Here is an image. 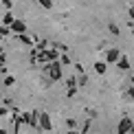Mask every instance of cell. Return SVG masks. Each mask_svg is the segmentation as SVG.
<instances>
[{
    "instance_id": "30bf717a",
    "label": "cell",
    "mask_w": 134,
    "mask_h": 134,
    "mask_svg": "<svg viewBox=\"0 0 134 134\" xmlns=\"http://www.w3.org/2000/svg\"><path fill=\"white\" fill-rule=\"evenodd\" d=\"M46 59H57V53L55 51H46Z\"/></svg>"
},
{
    "instance_id": "ba28073f",
    "label": "cell",
    "mask_w": 134,
    "mask_h": 134,
    "mask_svg": "<svg viewBox=\"0 0 134 134\" xmlns=\"http://www.w3.org/2000/svg\"><path fill=\"white\" fill-rule=\"evenodd\" d=\"M94 70L103 75V72H105V62H97V64H94Z\"/></svg>"
},
{
    "instance_id": "52a82bcc",
    "label": "cell",
    "mask_w": 134,
    "mask_h": 134,
    "mask_svg": "<svg viewBox=\"0 0 134 134\" xmlns=\"http://www.w3.org/2000/svg\"><path fill=\"white\" fill-rule=\"evenodd\" d=\"M13 13H11V11H7V13H4V24H7V26H11V24H13Z\"/></svg>"
},
{
    "instance_id": "7c38bea8",
    "label": "cell",
    "mask_w": 134,
    "mask_h": 134,
    "mask_svg": "<svg viewBox=\"0 0 134 134\" xmlns=\"http://www.w3.org/2000/svg\"><path fill=\"white\" fill-rule=\"evenodd\" d=\"M18 40H20L22 44H31V40H29V37H26V35H18Z\"/></svg>"
},
{
    "instance_id": "8fae6325",
    "label": "cell",
    "mask_w": 134,
    "mask_h": 134,
    "mask_svg": "<svg viewBox=\"0 0 134 134\" xmlns=\"http://www.w3.org/2000/svg\"><path fill=\"white\" fill-rule=\"evenodd\" d=\"M37 2H40V4H42V7H46V9H51V4H53V2H51V0H37Z\"/></svg>"
},
{
    "instance_id": "2e32d148",
    "label": "cell",
    "mask_w": 134,
    "mask_h": 134,
    "mask_svg": "<svg viewBox=\"0 0 134 134\" xmlns=\"http://www.w3.org/2000/svg\"><path fill=\"white\" fill-rule=\"evenodd\" d=\"M132 83H134V75H132Z\"/></svg>"
},
{
    "instance_id": "9a60e30c",
    "label": "cell",
    "mask_w": 134,
    "mask_h": 134,
    "mask_svg": "<svg viewBox=\"0 0 134 134\" xmlns=\"http://www.w3.org/2000/svg\"><path fill=\"white\" fill-rule=\"evenodd\" d=\"M130 18H132V20H134V9H130Z\"/></svg>"
},
{
    "instance_id": "3957f363",
    "label": "cell",
    "mask_w": 134,
    "mask_h": 134,
    "mask_svg": "<svg viewBox=\"0 0 134 134\" xmlns=\"http://www.w3.org/2000/svg\"><path fill=\"white\" fill-rule=\"evenodd\" d=\"M127 130H132V121H130V119H123V121L119 123V134H125Z\"/></svg>"
},
{
    "instance_id": "5bb4252c",
    "label": "cell",
    "mask_w": 134,
    "mask_h": 134,
    "mask_svg": "<svg viewBox=\"0 0 134 134\" xmlns=\"http://www.w3.org/2000/svg\"><path fill=\"white\" fill-rule=\"evenodd\" d=\"M127 94H130V99H134V88H130V90H127Z\"/></svg>"
},
{
    "instance_id": "4fadbf2b",
    "label": "cell",
    "mask_w": 134,
    "mask_h": 134,
    "mask_svg": "<svg viewBox=\"0 0 134 134\" xmlns=\"http://www.w3.org/2000/svg\"><path fill=\"white\" fill-rule=\"evenodd\" d=\"M13 83V77H4V86H11Z\"/></svg>"
},
{
    "instance_id": "5b68a950",
    "label": "cell",
    "mask_w": 134,
    "mask_h": 134,
    "mask_svg": "<svg viewBox=\"0 0 134 134\" xmlns=\"http://www.w3.org/2000/svg\"><path fill=\"white\" fill-rule=\"evenodd\" d=\"M116 64H119V68H123V70H127V68H130V59H127V57H121Z\"/></svg>"
},
{
    "instance_id": "9c48e42d",
    "label": "cell",
    "mask_w": 134,
    "mask_h": 134,
    "mask_svg": "<svg viewBox=\"0 0 134 134\" xmlns=\"http://www.w3.org/2000/svg\"><path fill=\"white\" fill-rule=\"evenodd\" d=\"M108 29H110V33H114V35H119V33H121V31H119V26H116L114 22H110V24H108Z\"/></svg>"
},
{
    "instance_id": "e0dca14e",
    "label": "cell",
    "mask_w": 134,
    "mask_h": 134,
    "mask_svg": "<svg viewBox=\"0 0 134 134\" xmlns=\"http://www.w3.org/2000/svg\"><path fill=\"white\" fill-rule=\"evenodd\" d=\"M0 134H4V132H0Z\"/></svg>"
},
{
    "instance_id": "7a4b0ae2",
    "label": "cell",
    "mask_w": 134,
    "mask_h": 134,
    "mask_svg": "<svg viewBox=\"0 0 134 134\" xmlns=\"http://www.w3.org/2000/svg\"><path fill=\"white\" fill-rule=\"evenodd\" d=\"M11 31H13V33H18V35H22V33L26 31V26H24V22H22V20H15L13 24H11Z\"/></svg>"
},
{
    "instance_id": "277c9868",
    "label": "cell",
    "mask_w": 134,
    "mask_h": 134,
    "mask_svg": "<svg viewBox=\"0 0 134 134\" xmlns=\"http://www.w3.org/2000/svg\"><path fill=\"white\" fill-rule=\"evenodd\" d=\"M116 59H121V57H119V51H116V48L108 51V55H105V62H116Z\"/></svg>"
},
{
    "instance_id": "6da1fadb",
    "label": "cell",
    "mask_w": 134,
    "mask_h": 134,
    "mask_svg": "<svg viewBox=\"0 0 134 134\" xmlns=\"http://www.w3.org/2000/svg\"><path fill=\"white\" fill-rule=\"evenodd\" d=\"M59 64H62V62H51V66H48V72H51L53 79H59V77H62V68H59Z\"/></svg>"
},
{
    "instance_id": "8992f818",
    "label": "cell",
    "mask_w": 134,
    "mask_h": 134,
    "mask_svg": "<svg viewBox=\"0 0 134 134\" xmlns=\"http://www.w3.org/2000/svg\"><path fill=\"white\" fill-rule=\"evenodd\" d=\"M42 127L44 130H51V119H48V114H42Z\"/></svg>"
}]
</instances>
